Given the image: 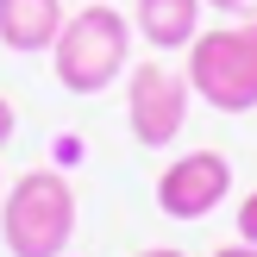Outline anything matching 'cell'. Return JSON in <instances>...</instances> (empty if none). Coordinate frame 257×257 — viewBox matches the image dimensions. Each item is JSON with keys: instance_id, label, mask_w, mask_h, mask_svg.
Instances as JSON below:
<instances>
[{"instance_id": "cell-5", "label": "cell", "mask_w": 257, "mask_h": 257, "mask_svg": "<svg viewBox=\"0 0 257 257\" xmlns=\"http://www.w3.org/2000/svg\"><path fill=\"white\" fill-rule=\"evenodd\" d=\"M226 195H232V163H226V151H213V145L182 151V157L163 163V176H157V213L163 220H182V226L220 213Z\"/></svg>"}, {"instance_id": "cell-9", "label": "cell", "mask_w": 257, "mask_h": 257, "mask_svg": "<svg viewBox=\"0 0 257 257\" xmlns=\"http://www.w3.org/2000/svg\"><path fill=\"white\" fill-rule=\"evenodd\" d=\"M207 13H220V19H257V0H201Z\"/></svg>"}, {"instance_id": "cell-7", "label": "cell", "mask_w": 257, "mask_h": 257, "mask_svg": "<svg viewBox=\"0 0 257 257\" xmlns=\"http://www.w3.org/2000/svg\"><path fill=\"white\" fill-rule=\"evenodd\" d=\"M132 32L157 57H170V50H188L207 32V7L201 0H132Z\"/></svg>"}, {"instance_id": "cell-8", "label": "cell", "mask_w": 257, "mask_h": 257, "mask_svg": "<svg viewBox=\"0 0 257 257\" xmlns=\"http://www.w3.org/2000/svg\"><path fill=\"white\" fill-rule=\"evenodd\" d=\"M232 232L245 238V245H257V188H251L245 201H238V213H232Z\"/></svg>"}, {"instance_id": "cell-11", "label": "cell", "mask_w": 257, "mask_h": 257, "mask_svg": "<svg viewBox=\"0 0 257 257\" xmlns=\"http://www.w3.org/2000/svg\"><path fill=\"white\" fill-rule=\"evenodd\" d=\"M213 257H257V245H245V238H232V245H220Z\"/></svg>"}, {"instance_id": "cell-3", "label": "cell", "mask_w": 257, "mask_h": 257, "mask_svg": "<svg viewBox=\"0 0 257 257\" xmlns=\"http://www.w3.org/2000/svg\"><path fill=\"white\" fill-rule=\"evenodd\" d=\"M182 69L195 82V100L213 113H251L257 107V19H220L182 50Z\"/></svg>"}, {"instance_id": "cell-13", "label": "cell", "mask_w": 257, "mask_h": 257, "mask_svg": "<svg viewBox=\"0 0 257 257\" xmlns=\"http://www.w3.org/2000/svg\"><path fill=\"white\" fill-rule=\"evenodd\" d=\"M0 195H7V170H0Z\"/></svg>"}, {"instance_id": "cell-10", "label": "cell", "mask_w": 257, "mask_h": 257, "mask_svg": "<svg viewBox=\"0 0 257 257\" xmlns=\"http://www.w3.org/2000/svg\"><path fill=\"white\" fill-rule=\"evenodd\" d=\"M13 132H19V113H13V100H7V94H0V151H7V145H13Z\"/></svg>"}, {"instance_id": "cell-6", "label": "cell", "mask_w": 257, "mask_h": 257, "mask_svg": "<svg viewBox=\"0 0 257 257\" xmlns=\"http://www.w3.org/2000/svg\"><path fill=\"white\" fill-rule=\"evenodd\" d=\"M69 0H0V50L13 57H50Z\"/></svg>"}, {"instance_id": "cell-2", "label": "cell", "mask_w": 257, "mask_h": 257, "mask_svg": "<svg viewBox=\"0 0 257 257\" xmlns=\"http://www.w3.org/2000/svg\"><path fill=\"white\" fill-rule=\"evenodd\" d=\"M0 238L13 257H63L75 245V182L50 163L13 176L0 195Z\"/></svg>"}, {"instance_id": "cell-1", "label": "cell", "mask_w": 257, "mask_h": 257, "mask_svg": "<svg viewBox=\"0 0 257 257\" xmlns=\"http://www.w3.org/2000/svg\"><path fill=\"white\" fill-rule=\"evenodd\" d=\"M132 69V13H119L113 0H82L69 7L57 44H50V75H57L63 94H107L125 82Z\"/></svg>"}, {"instance_id": "cell-12", "label": "cell", "mask_w": 257, "mask_h": 257, "mask_svg": "<svg viewBox=\"0 0 257 257\" xmlns=\"http://www.w3.org/2000/svg\"><path fill=\"white\" fill-rule=\"evenodd\" d=\"M132 257H188V251H176V245H145V251H132Z\"/></svg>"}, {"instance_id": "cell-4", "label": "cell", "mask_w": 257, "mask_h": 257, "mask_svg": "<svg viewBox=\"0 0 257 257\" xmlns=\"http://www.w3.org/2000/svg\"><path fill=\"white\" fill-rule=\"evenodd\" d=\"M188 107H195V82L176 63H132L125 69V132L145 151H170L188 125Z\"/></svg>"}]
</instances>
